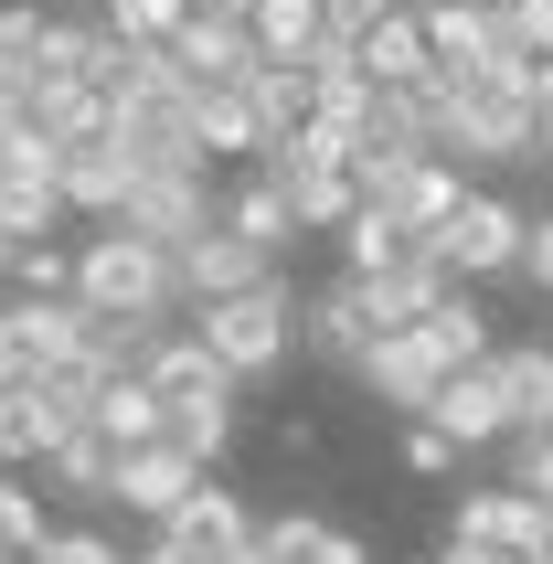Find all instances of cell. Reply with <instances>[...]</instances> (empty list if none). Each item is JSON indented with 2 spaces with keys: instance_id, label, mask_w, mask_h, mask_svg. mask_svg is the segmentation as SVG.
<instances>
[{
  "instance_id": "obj_35",
  "label": "cell",
  "mask_w": 553,
  "mask_h": 564,
  "mask_svg": "<svg viewBox=\"0 0 553 564\" xmlns=\"http://www.w3.org/2000/svg\"><path fill=\"white\" fill-rule=\"evenodd\" d=\"M500 32H511V54H553V0H490Z\"/></svg>"
},
{
  "instance_id": "obj_41",
  "label": "cell",
  "mask_w": 553,
  "mask_h": 564,
  "mask_svg": "<svg viewBox=\"0 0 553 564\" xmlns=\"http://www.w3.org/2000/svg\"><path fill=\"white\" fill-rule=\"evenodd\" d=\"M128 564H192V554H171V543L150 533V543H139V554H128Z\"/></svg>"
},
{
  "instance_id": "obj_40",
  "label": "cell",
  "mask_w": 553,
  "mask_h": 564,
  "mask_svg": "<svg viewBox=\"0 0 553 564\" xmlns=\"http://www.w3.org/2000/svg\"><path fill=\"white\" fill-rule=\"evenodd\" d=\"M532 564H553V501H543V522H532Z\"/></svg>"
},
{
  "instance_id": "obj_5",
  "label": "cell",
  "mask_w": 553,
  "mask_h": 564,
  "mask_svg": "<svg viewBox=\"0 0 553 564\" xmlns=\"http://www.w3.org/2000/svg\"><path fill=\"white\" fill-rule=\"evenodd\" d=\"M150 533L171 543V554H192V564H235V554H246V543H256V511L235 501V490H224L214 469H203V479H192V490H182V501H171V511H160V522H150Z\"/></svg>"
},
{
  "instance_id": "obj_15",
  "label": "cell",
  "mask_w": 553,
  "mask_h": 564,
  "mask_svg": "<svg viewBox=\"0 0 553 564\" xmlns=\"http://www.w3.org/2000/svg\"><path fill=\"white\" fill-rule=\"evenodd\" d=\"M192 479H203V469H192L182 447H160V437H139V447H128V458H118V479H107V501H128V511H139V522H160V511L182 501Z\"/></svg>"
},
{
  "instance_id": "obj_24",
  "label": "cell",
  "mask_w": 553,
  "mask_h": 564,
  "mask_svg": "<svg viewBox=\"0 0 553 564\" xmlns=\"http://www.w3.org/2000/svg\"><path fill=\"white\" fill-rule=\"evenodd\" d=\"M246 107H256V150H267V139H288V128L308 118V75H299L288 54H267V64L246 75Z\"/></svg>"
},
{
  "instance_id": "obj_43",
  "label": "cell",
  "mask_w": 553,
  "mask_h": 564,
  "mask_svg": "<svg viewBox=\"0 0 553 564\" xmlns=\"http://www.w3.org/2000/svg\"><path fill=\"white\" fill-rule=\"evenodd\" d=\"M532 160H543V171H553V139H532Z\"/></svg>"
},
{
  "instance_id": "obj_13",
  "label": "cell",
  "mask_w": 553,
  "mask_h": 564,
  "mask_svg": "<svg viewBox=\"0 0 553 564\" xmlns=\"http://www.w3.org/2000/svg\"><path fill=\"white\" fill-rule=\"evenodd\" d=\"M128 182H139V171H128V150L107 139V128H96V139H64V150H54V192H64V214H86V224L118 214Z\"/></svg>"
},
{
  "instance_id": "obj_10",
  "label": "cell",
  "mask_w": 553,
  "mask_h": 564,
  "mask_svg": "<svg viewBox=\"0 0 553 564\" xmlns=\"http://www.w3.org/2000/svg\"><path fill=\"white\" fill-rule=\"evenodd\" d=\"M171 278H182V310H192V299H224V288L276 278V256L246 246V235H224V224H203V235H182V246H171Z\"/></svg>"
},
{
  "instance_id": "obj_7",
  "label": "cell",
  "mask_w": 553,
  "mask_h": 564,
  "mask_svg": "<svg viewBox=\"0 0 553 564\" xmlns=\"http://www.w3.org/2000/svg\"><path fill=\"white\" fill-rule=\"evenodd\" d=\"M351 373H362L372 394H383V415H426V394H436V383H447V373H458V362H447V351H436L426 330L404 319V330H372Z\"/></svg>"
},
{
  "instance_id": "obj_19",
  "label": "cell",
  "mask_w": 553,
  "mask_h": 564,
  "mask_svg": "<svg viewBox=\"0 0 553 564\" xmlns=\"http://www.w3.org/2000/svg\"><path fill=\"white\" fill-rule=\"evenodd\" d=\"M64 224V192H54V160H0V235L32 246Z\"/></svg>"
},
{
  "instance_id": "obj_38",
  "label": "cell",
  "mask_w": 553,
  "mask_h": 564,
  "mask_svg": "<svg viewBox=\"0 0 553 564\" xmlns=\"http://www.w3.org/2000/svg\"><path fill=\"white\" fill-rule=\"evenodd\" d=\"M394 0H319V32H340V43H362L372 22H383Z\"/></svg>"
},
{
  "instance_id": "obj_30",
  "label": "cell",
  "mask_w": 553,
  "mask_h": 564,
  "mask_svg": "<svg viewBox=\"0 0 553 564\" xmlns=\"http://www.w3.org/2000/svg\"><path fill=\"white\" fill-rule=\"evenodd\" d=\"M0 288H22V299H75V256H64L54 235H32V246H11V278Z\"/></svg>"
},
{
  "instance_id": "obj_8",
  "label": "cell",
  "mask_w": 553,
  "mask_h": 564,
  "mask_svg": "<svg viewBox=\"0 0 553 564\" xmlns=\"http://www.w3.org/2000/svg\"><path fill=\"white\" fill-rule=\"evenodd\" d=\"M532 522H543V501H522V490H468L447 554H468V564H532Z\"/></svg>"
},
{
  "instance_id": "obj_46",
  "label": "cell",
  "mask_w": 553,
  "mask_h": 564,
  "mask_svg": "<svg viewBox=\"0 0 553 564\" xmlns=\"http://www.w3.org/2000/svg\"><path fill=\"white\" fill-rule=\"evenodd\" d=\"M0 564H11V554H0Z\"/></svg>"
},
{
  "instance_id": "obj_23",
  "label": "cell",
  "mask_w": 553,
  "mask_h": 564,
  "mask_svg": "<svg viewBox=\"0 0 553 564\" xmlns=\"http://www.w3.org/2000/svg\"><path fill=\"white\" fill-rule=\"evenodd\" d=\"M192 139H203V160H256L246 86H192Z\"/></svg>"
},
{
  "instance_id": "obj_16",
  "label": "cell",
  "mask_w": 553,
  "mask_h": 564,
  "mask_svg": "<svg viewBox=\"0 0 553 564\" xmlns=\"http://www.w3.org/2000/svg\"><path fill=\"white\" fill-rule=\"evenodd\" d=\"M256 554H276V564H372V543L319 522V511H276V522H256Z\"/></svg>"
},
{
  "instance_id": "obj_20",
  "label": "cell",
  "mask_w": 553,
  "mask_h": 564,
  "mask_svg": "<svg viewBox=\"0 0 553 564\" xmlns=\"http://www.w3.org/2000/svg\"><path fill=\"white\" fill-rule=\"evenodd\" d=\"M351 64H362L372 86H426V75H436V64H426V32H415V11H404V0L362 32V43H351Z\"/></svg>"
},
{
  "instance_id": "obj_34",
  "label": "cell",
  "mask_w": 553,
  "mask_h": 564,
  "mask_svg": "<svg viewBox=\"0 0 553 564\" xmlns=\"http://www.w3.org/2000/svg\"><path fill=\"white\" fill-rule=\"evenodd\" d=\"M96 22H107V32H128V43H171V32L192 22V0H107Z\"/></svg>"
},
{
  "instance_id": "obj_29",
  "label": "cell",
  "mask_w": 553,
  "mask_h": 564,
  "mask_svg": "<svg viewBox=\"0 0 553 564\" xmlns=\"http://www.w3.org/2000/svg\"><path fill=\"white\" fill-rule=\"evenodd\" d=\"M351 171H319V182H288V214H299V235H340L351 224Z\"/></svg>"
},
{
  "instance_id": "obj_28",
  "label": "cell",
  "mask_w": 553,
  "mask_h": 564,
  "mask_svg": "<svg viewBox=\"0 0 553 564\" xmlns=\"http://www.w3.org/2000/svg\"><path fill=\"white\" fill-rule=\"evenodd\" d=\"M54 533V522H43V490H32L22 469H0V554L11 564H32V543Z\"/></svg>"
},
{
  "instance_id": "obj_42",
  "label": "cell",
  "mask_w": 553,
  "mask_h": 564,
  "mask_svg": "<svg viewBox=\"0 0 553 564\" xmlns=\"http://www.w3.org/2000/svg\"><path fill=\"white\" fill-rule=\"evenodd\" d=\"M192 11H203V22H246V0H192Z\"/></svg>"
},
{
  "instance_id": "obj_39",
  "label": "cell",
  "mask_w": 553,
  "mask_h": 564,
  "mask_svg": "<svg viewBox=\"0 0 553 564\" xmlns=\"http://www.w3.org/2000/svg\"><path fill=\"white\" fill-rule=\"evenodd\" d=\"M522 278L553 299V214H543V224H522Z\"/></svg>"
},
{
  "instance_id": "obj_22",
  "label": "cell",
  "mask_w": 553,
  "mask_h": 564,
  "mask_svg": "<svg viewBox=\"0 0 553 564\" xmlns=\"http://www.w3.org/2000/svg\"><path fill=\"white\" fill-rule=\"evenodd\" d=\"M160 447H182L192 469H214L235 447V394H192V405H160Z\"/></svg>"
},
{
  "instance_id": "obj_31",
  "label": "cell",
  "mask_w": 553,
  "mask_h": 564,
  "mask_svg": "<svg viewBox=\"0 0 553 564\" xmlns=\"http://www.w3.org/2000/svg\"><path fill=\"white\" fill-rule=\"evenodd\" d=\"M394 256H404V235L372 214V203H351V224H340V278H372V267H394Z\"/></svg>"
},
{
  "instance_id": "obj_37",
  "label": "cell",
  "mask_w": 553,
  "mask_h": 564,
  "mask_svg": "<svg viewBox=\"0 0 553 564\" xmlns=\"http://www.w3.org/2000/svg\"><path fill=\"white\" fill-rule=\"evenodd\" d=\"M404 469H415V479H447V469H458V447L436 437L426 415H404Z\"/></svg>"
},
{
  "instance_id": "obj_1",
  "label": "cell",
  "mask_w": 553,
  "mask_h": 564,
  "mask_svg": "<svg viewBox=\"0 0 553 564\" xmlns=\"http://www.w3.org/2000/svg\"><path fill=\"white\" fill-rule=\"evenodd\" d=\"M192 341L214 351L235 383L276 373L299 351V288L288 278H256V288H224V299H192Z\"/></svg>"
},
{
  "instance_id": "obj_26",
  "label": "cell",
  "mask_w": 553,
  "mask_h": 564,
  "mask_svg": "<svg viewBox=\"0 0 553 564\" xmlns=\"http://www.w3.org/2000/svg\"><path fill=\"white\" fill-rule=\"evenodd\" d=\"M118 458H128V447H118V437H107V426L86 415V426H75V437H64L54 458H43V469H54L64 490H75V501H107V479H118Z\"/></svg>"
},
{
  "instance_id": "obj_9",
  "label": "cell",
  "mask_w": 553,
  "mask_h": 564,
  "mask_svg": "<svg viewBox=\"0 0 553 564\" xmlns=\"http://www.w3.org/2000/svg\"><path fill=\"white\" fill-rule=\"evenodd\" d=\"M426 426L458 447V458H468V447H500V437H511V415H500V373H490V362H458V373L426 394Z\"/></svg>"
},
{
  "instance_id": "obj_33",
  "label": "cell",
  "mask_w": 553,
  "mask_h": 564,
  "mask_svg": "<svg viewBox=\"0 0 553 564\" xmlns=\"http://www.w3.org/2000/svg\"><path fill=\"white\" fill-rule=\"evenodd\" d=\"M511 479H500V490H522V501H553V426H511Z\"/></svg>"
},
{
  "instance_id": "obj_32",
  "label": "cell",
  "mask_w": 553,
  "mask_h": 564,
  "mask_svg": "<svg viewBox=\"0 0 553 564\" xmlns=\"http://www.w3.org/2000/svg\"><path fill=\"white\" fill-rule=\"evenodd\" d=\"M246 32H256V54H299L319 32V0H246Z\"/></svg>"
},
{
  "instance_id": "obj_4",
  "label": "cell",
  "mask_w": 553,
  "mask_h": 564,
  "mask_svg": "<svg viewBox=\"0 0 553 564\" xmlns=\"http://www.w3.org/2000/svg\"><path fill=\"white\" fill-rule=\"evenodd\" d=\"M522 224H532V214L511 203V192H458L426 246H436L447 278H500V267H522Z\"/></svg>"
},
{
  "instance_id": "obj_11",
  "label": "cell",
  "mask_w": 553,
  "mask_h": 564,
  "mask_svg": "<svg viewBox=\"0 0 553 564\" xmlns=\"http://www.w3.org/2000/svg\"><path fill=\"white\" fill-rule=\"evenodd\" d=\"M0 341H11V383H32V373H54V362H75L86 310L75 299H11L0 310Z\"/></svg>"
},
{
  "instance_id": "obj_2",
  "label": "cell",
  "mask_w": 553,
  "mask_h": 564,
  "mask_svg": "<svg viewBox=\"0 0 553 564\" xmlns=\"http://www.w3.org/2000/svg\"><path fill=\"white\" fill-rule=\"evenodd\" d=\"M75 310L182 319V278H171V246H139L128 224H96L86 246H75Z\"/></svg>"
},
{
  "instance_id": "obj_21",
  "label": "cell",
  "mask_w": 553,
  "mask_h": 564,
  "mask_svg": "<svg viewBox=\"0 0 553 564\" xmlns=\"http://www.w3.org/2000/svg\"><path fill=\"white\" fill-rule=\"evenodd\" d=\"M490 373H500V415H511V426H553V341L490 351Z\"/></svg>"
},
{
  "instance_id": "obj_25",
  "label": "cell",
  "mask_w": 553,
  "mask_h": 564,
  "mask_svg": "<svg viewBox=\"0 0 553 564\" xmlns=\"http://www.w3.org/2000/svg\"><path fill=\"white\" fill-rule=\"evenodd\" d=\"M415 330H426L436 351H447V362H490V310H479V299H468V288H436V310L415 319Z\"/></svg>"
},
{
  "instance_id": "obj_3",
  "label": "cell",
  "mask_w": 553,
  "mask_h": 564,
  "mask_svg": "<svg viewBox=\"0 0 553 564\" xmlns=\"http://www.w3.org/2000/svg\"><path fill=\"white\" fill-rule=\"evenodd\" d=\"M351 192H362L394 235H436L447 203L468 192V171H458V160H436V150H415V160H351Z\"/></svg>"
},
{
  "instance_id": "obj_27",
  "label": "cell",
  "mask_w": 553,
  "mask_h": 564,
  "mask_svg": "<svg viewBox=\"0 0 553 564\" xmlns=\"http://www.w3.org/2000/svg\"><path fill=\"white\" fill-rule=\"evenodd\" d=\"M96 426H107V437H118V447L160 437V394H150V383H139V373H107V383H96Z\"/></svg>"
},
{
  "instance_id": "obj_6",
  "label": "cell",
  "mask_w": 553,
  "mask_h": 564,
  "mask_svg": "<svg viewBox=\"0 0 553 564\" xmlns=\"http://www.w3.org/2000/svg\"><path fill=\"white\" fill-rule=\"evenodd\" d=\"M107 224H128L139 246H182V235H203L214 224V171H139L128 182V203Z\"/></svg>"
},
{
  "instance_id": "obj_44",
  "label": "cell",
  "mask_w": 553,
  "mask_h": 564,
  "mask_svg": "<svg viewBox=\"0 0 553 564\" xmlns=\"http://www.w3.org/2000/svg\"><path fill=\"white\" fill-rule=\"evenodd\" d=\"M235 564H276V554H256V543H246V554H235Z\"/></svg>"
},
{
  "instance_id": "obj_45",
  "label": "cell",
  "mask_w": 553,
  "mask_h": 564,
  "mask_svg": "<svg viewBox=\"0 0 553 564\" xmlns=\"http://www.w3.org/2000/svg\"><path fill=\"white\" fill-rule=\"evenodd\" d=\"M75 11H107V0H75Z\"/></svg>"
},
{
  "instance_id": "obj_36",
  "label": "cell",
  "mask_w": 553,
  "mask_h": 564,
  "mask_svg": "<svg viewBox=\"0 0 553 564\" xmlns=\"http://www.w3.org/2000/svg\"><path fill=\"white\" fill-rule=\"evenodd\" d=\"M32 564H128V554L107 533H43V543H32Z\"/></svg>"
},
{
  "instance_id": "obj_14",
  "label": "cell",
  "mask_w": 553,
  "mask_h": 564,
  "mask_svg": "<svg viewBox=\"0 0 553 564\" xmlns=\"http://www.w3.org/2000/svg\"><path fill=\"white\" fill-rule=\"evenodd\" d=\"M139 383H150L160 405H192V394H235V373H224V362L192 341V330H160V341L139 351Z\"/></svg>"
},
{
  "instance_id": "obj_18",
  "label": "cell",
  "mask_w": 553,
  "mask_h": 564,
  "mask_svg": "<svg viewBox=\"0 0 553 564\" xmlns=\"http://www.w3.org/2000/svg\"><path fill=\"white\" fill-rule=\"evenodd\" d=\"M214 224L224 235H246V246H267V256H288L299 246V214H288V192L256 171V182H235V192H214Z\"/></svg>"
},
{
  "instance_id": "obj_17",
  "label": "cell",
  "mask_w": 553,
  "mask_h": 564,
  "mask_svg": "<svg viewBox=\"0 0 553 564\" xmlns=\"http://www.w3.org/2000/svg\"><path fill=\"white\" fill-rule=\"evenodd\" d=\"M362 341H372V319H362V299H351V278H330L319 299H299V351H319V362H362Z\"/></svg>"
},
{
  "instance_id": "obj_12",
  "label": "cell",
  "mask_w": 553,
  "mask_h": 564,
  "mask_svg": "<svg viewBox=\"0 0 553 564\" xmlns=\"http://www.w3.org/2000/svg\"><path fill=\"white\" fill-rule=\"evenodd\" d=\"M160 64H171L182 86H246L267 54H256V32H246V22H203V11H192V22L160 43Z\"/></svg>"
}]
</instances>
